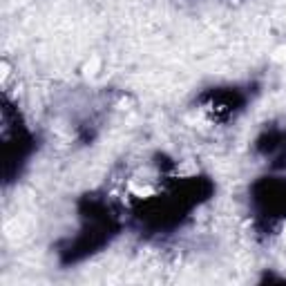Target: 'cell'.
<instances>
[{"label":"cell","mask_w":286,"mask_h":286,"mask_svg":"<svg viewBox=\"0 0 286 286\" xmlns=\"http://www.w3.org/2000/svg\"><path fill=\"white\" fill-rule=\"evenodd\" d=\"M98 65H101V61H98V59H92V61H87V63H85L83 72H85V74H96Z\"/></svg>","instance_id":"3957f363"},{"label":"cell","mask_w":286,"mask_h":286,"mask_svg":"<svg viewBox=\"0 0 286 286\" xmlns=\"http://www.w3.org/2000/svg\"><path fill=\"white\" fill-rule=\"evenodd\" d=\"M9 74H12V65H9V61H7V59H5L3 63H0V81L7 83Z\"/></svg>","instance_id":"7a4b0ae2"},{"label":"cell","mask_w":286,"mask_h":286,"mask_svg":"<svg viewBox=\"0 0 286 286\" xmlns=\"http://www.w3.org/2000/svg\"><path fill=\"white\" fill-rule=\"evenodd\" d=\"M130 192H132L134 197H152L154 195V188L148 184L139 186V184H130Z\"/></svg>","instance_id":"6da1fadb"},{"label":"cell","mask_w":286,"mask_h":286,"mask_svg":"<svg viewBox=\"0 0 286 286\" xmlns=\"http://www.w3.org/2000/svg\"><path fill=\"white\" fill-rule=\"evenodd\" d=\"M282 239H284V244H286V221H284V226H282Z\"/></svg>","instance_id":"277c9868"}]
</instances>
